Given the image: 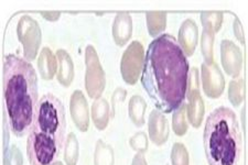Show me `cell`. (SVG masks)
Instances as JSON below:
<instances>
[{
	"mask_svg": "<svg viewBox=\"0 0 248 165\" xmlns=\"http://www.w3.org/2000/svg\"><path fill=\"white\" fill-rule=\"evenodd\" d=\"M172 165H189V153L182 143H174L171 152Z\"/></svg>",
	"mask_w": 248,
	"mask_h": 165,
	"instance_id": "cell-26",
	"label": "cell"
},
{
	"mask_svg": "<svg viewBox=\"0 0 248 165\" xmlns=\"http://www.w3.org/2000/svg\"><path fill=\"white\" fill-rule=\"evenodd\" d=\"M147 104L141 96L135 95L130 98L129 107H128V111H129V117L133 120V122L137 127H141L145 123V112H146Z\"/></svg>",
	"mask_w": 248,
	"mask_h": 165,
	"instance_id": "cell-18",
	"label": "cell"
},
{
	"mask_svg": "<svg viewBox=\"0 0 248 165\" xmlns=\"http://www.w3.org/2000/svg\"><path fill=\"white\" fill-rule=\"evenodd\" d=\"M130 146L134 150L138 151V153H143L148 148V139L146 134L143 132H138L133 138L130 139Z\"/></svg>",
	"mask_w": 248,
	"mask_h": 165,
	"instance_id": "cell-28",
	"label": "cell"
},
{
	"mask_svg": "<svg viewBox=\"0 0 248 165\" xmlns=\"http://www.w3.org/2000/svg\"><path fill=\"white\" fill-rule=\"evenodd\" d=\"M190 67L174 37L162 34L148 46L141 83L158 110L172 112L186 97Z\"/></svg>",
	"mask_w": 248,
	"mask_h": 165,
	"instance_id": "cell-1",
	"label": "cell"
},
{
	"mask_svg": "<svg viewBox=\"0 0 248 165\" xmlns=\"http://www.w3.org/2000/svg\"><path fill=\"white\" fill-rule=\"evenodd\" d=\"M131 33H133L131 15L125 11H121L116 15L113 25V37L116 44L121 46L124 45L130 39Z\"/></svg>",
	"mask_w": 248,
	"mask_h": 165,
	"instance_id": "cell-13",
	"label": "cell"
},
{
	"mask_svg": "<svg viewBox=\"0 0 248 165\" xmlns=\"http://www.w3.org/2000/svg\"><path fill=\"white\" fill-rule=\"evenodd\" d=\"M59 62L58 79L63 86H70L74 78V64L73 60L65 50H59L57 52Z\"/></svg>",
	"mask_w": 248,
	"mask_h": 165,
	"instance_id": "cell-15",
	"label": "cell"
},
{
	"mask_svg": "<svg viewBox=\"0 0 248 165\" xmlns=\"http://www.w3.org/2000/svg\"><path fill=\"white\" fill-rule=\"evenodd\" d=\"M85 88L92 98H101L106 85V76L99 62L97 52L93 45H87L85 51Z\"/></svg>",
	"mask_w": 248,
	"mask_h": 165,
	"instance_id": "cell-5",
	"label": "cell"
},
{
	"mask_svg": "<svg viewBox=\"0 0 248 165\" xmlns=\"http://www.w3.org/2000/svg\"><path fill=\"white\" fill-rule=\"evenodd\" d=\"M221 60L226 73L233 77H238L243 66V53L231 40H223L221 43Z\"/></svg>",
	"mask_w": 248,
	"mask_h": 165,
	"instance_id": "cell-9",
	"label": "cell"
},
{
	"mask_svg": "<svg viewBox=\"0 0 248 165\" xmlns=\"http://www.w3.org/2000/svg\"><path fill=\"white\" fill-rule=\"evenodd\" d=\"M233 29H234V33L236 35V38H237L243 44L245 43V35H244V29H243L241 20H239L238 18H235V20H234Z\"/></svg>",
	"mask_w": 248,
	"mask_h": 165,
	"instance_id": "cell-29",
	"label": "cell"
},
{
	"mask_svg": "<svg viewBox=\"0 0 248 165\" xmlns=\"http://www.w3.org/2000/svg\"><path fill=\"white\" fill-rule=\"evenodd\" d=\"M244 98H245V79L237 77L230 83L229 99L233 106L237 107L243 103Z\"/></svg>",
	"mask_w": 248,
	"mask_h": 165,
	"instance_id": "cell-22",
	"label": "cell"
},
{
	"mask_svg": "<svg viewBox=\"0 0 248 165\" xmlns=\"http://www.w3.org/2000/svg\"><path fill=\"white\" fill-rule=\"evenodd\" d=\"M19 41L23 45V56L28 62L37 58L41 44V29L37 20L30 15H22L17 27Z\"/></svg>",
	"mask_w": 248,
	"mask_h": 165,
	"instance_id": "cell-6",
	"label": "cell"
},
{
	"mask_svg": "<svg viewBox=\"0 0 248 165\" xmlns=\"http://www.w3.org/2000/svg\"><path fill=\"white\" fill-rule=\"evenodd\" d=\"M186 97L189 100V104L186 106V114L189 117V121L194 128H199L202 124L204 117V102L202 96L200 94V90H190L186 92Z\"/></svg>",
	"mask_w": 248,
	"mask_h": 165,
	"instance_id": "cell-14",
	"label": "cell"
},
{
	"mask_svg": "<svg viewBox=\"0 0 248 165\" xmlns=\"http://www.w3.org/2000/svg\"><path fill=\"white\" fill-rule=\"evenodd\" d=\"M131 165H147V161L143 156V153H137L133 160V164Z\"/></svg>",
	"mask_w": 248,
	"mask_h": 165,
	"instance_id": "cell-31",
	"label": "cell"
},
{
	"mask_svg": "<svg viewBox=\"0 0 248 165\" xmlns=\"http://www.w3.org/2000/svg\"><path fill=\"white\" fill-rule=\"evenodd\" d=\"M204 150L210 165H237L242 152V135L233 110L218 107L206 120Z\"/></svg>",
	"mask_w": 248,
	"mask_h": 165,
	"instance_id": "cell-4",
	"label": "cell"
},
{
	"mask_svg": "<svg viewBox=\"0 0 248 165\" xmlns=\"http://www.w3.org/2000/svg\"><path fill=\"white\" fill-rule=\"evenodd\" d=\"M172 128L177 135H185L187 131L186 121V105L182 104L178 109H175L172 117Z\"/></svg>",
	"mask_w": 248,
	"mask_h": 165,
	"instance_id": "cell-23",
	"label": "cell"
},
{
	"mask_svg": "<svg viewBox=\"0 0 248 165\" xmlns=\"http://www.w3.org/2000/svg\"><path fill=\"white\" fill-rule=\"evenodd\" d=\"M41 15L43 18L49 20V21H55V20L60 18L61 13L60 11H42Z\"/></svg>",
	"mask_w": 248,
	"mask_h": 165,
	"instance_id": "cell-30",
	"label": "cell"
},
{
	"mask_svg": "<svg viewBox=\"0 0 248 165\" xmlns=\"http://www.w3.org/2000/svg\"><path fill=\"white\" fill-rule=\"evenodd\" d=\"M5 165H23L22 153L16 146H11L7 150L5 155Z\"/></svg>",
	"mask_w": 248,
	"mask_h": 165,
	"instance_id": "cell-27",
	"label": "cell"
},
{
	"mask_svg": "<svg viewBox=\"0 0 248 165\" xmlns=\"http://www.w3.org/2000/svg\"><path fill=\"white\" fill-rule=\"evenodd\" d=\"M143 63H145V50L142 44L139 41H133L124 52L122 58L121 72L123 79L129 85L137 83L142 72Z\"/></svg>",
	"mask_w": 248,
	"mask_h": 165,
	"instance_id": "cell-7",
	"label": "cell"
},
{
	"mask_svg": "<svg viewBox=\"0 0 248 165\" xmlns=\"http://www.w3.org/2000/svg\"><path fill=\"white\" fill-rule=\"evenodd\" d=\"M114 151L103 140L96 142L94 162L95 165H114Z\"/></svg>",
	"mask_w": 248,
	"mask_h": 165,
	"instance_id": "cell-20",
	"label": "cell"
},
{
	"mask_svg": "<svg viewBox=\"0 0 248 165\" xmlns=\"http://www.w3.org/2000/svg\"><path fill=\"white\" fill-rule=\"evenodd\" d=\"M3 95L11 131L26 135L34 123L38 108V77L25 59L7 55L3 62Z\"/></svg>",
	"mask_w": 248,
	"mask_h": 165,
	"instance_id": "cell-2",
	"label": "cell"
},
{
	"mask_svg": "<svg viewBox=\"0 0 248 165\" xmlns=\"http://www.w3.org/2000/svg\"><path fill=\"white\" fill-rule=\"evenodd\" d=\"M78 141L73 132L66 136L64 143V160L67 165H77L78 160Z\"/></svg>",
	"mask_w": 248,
	"mask_h": 165,
	"instance_id": "cell-21",
	"label": "cell"
},
{
	"mask_svg": "<svg viewBox=\"0 0 248 165\" xmlns=\"http://www.w3.org/2000/svg\"><path fill=\"white\" fill-rule=\"evenodd\" d=\"M222 11H203L201 13V22L203 28L213 31L214 33L221 29L223 23Z\"/></svg>",
	"mask_w": 248,
	"mask_h": 165,
	"instance_id": "cell-25",
	"label": "cell"
},
{
	"mask_svg": "<svg viewBox=\"0 0 248 165\" xmlns=\"http://www.w3.org/2000/svg\"><path fill=\"white\" fill-rule=\"evenodd\" d=\"M146 18L148 31L151 37H157L165 31L167 25V13L165 11H148Z\"/></svg>",
	"mask_w": 248,
	"mask_h": 165,
	"instance_id": "cell-19",
	"label": "cell"
},
{
	"mask_svg": "<svg viewBox=\"0 0 248 165\" xmlns=\"http://www.w3.org/2000/svg\"><path fill=\"white\" fill-rule=\"evenodd\" d=\"M202 84L205 95L210 98H218L225 88V78L215 62L202 64Z\"/></svg>",
	"mask_w": 248,
	"mask_h": 165,
	"instance_id": "cell-8",
	"label": "cell"
},
{
	"mask_svg": "<svg viewBox=\"0 0 248 165\" xmlns=\"http://www.w3.org/2000/svg\"><path fill=\"white\" fill-rule=\"evenodd\" d=\"M215 33L213 31H211L209 29H205L203 28V32H202V39H201V50H202V54L204 56V60H205L206 64H211L213 63V58H214V53H213V46H214V39H215Z\"/></svg>",
	"mask_w": 248,
	"mask_h": 165,
	"instance_id": "cell-24",
	"label": "cell"
},
{
	"mask_svg": "<svg viewBox=\"0 0 248 165\" xmlns=\"http://www.w3.org/2000/svg\"><path fill=\"white\" fill-rule=\"evenodd\" d=\"M92 119L98 130H104L109 121V104L106 99L97 98L92 105Z\"/></svg>",
	"mask_w": 248,
	"mask_h": 165,
	"instance_id": "cell-17",
	"label": "cell"
},
{
	"mask_svg": "<svg viewBox=\"0 0 248 165\" xmlns=\"http://www.w3.org/2000/svg\"><path fill=\"white\" fill-rule=\"evenodd\" d=\"M70 110L74 123L79 130L85 132L90 127V112L85 96L81 90H75L71 96Z\"/></svg>",
	"mask_w": 248,
	"mask_h": 165,
	"instance_id": "cell-10",
	"label": "cell"
},
{
	"mask_svg": "<svg viewBox=\"0 0 248 165\" xmlns=\"http://www.w3.org/2000/svg\"><path fill=\"white\" fill-rule=\"evenodd\" d=\"M51 165H63V164L62 162H60V161H55V162H53Z\"/></svg>",
	"mask_w": 248,
	"mask_h": 165,
	"instance_id": "cell-32",
	"label": "cell"
},
{
	"mask_svg": "<svg viewBox=\"0 0 248 165\" xmlns=\"http://www.w3.org/2000/svg\"><path fill=\"white\" fill-rule=\"evenodd\" d=\"M65 109L58 97L46 94L39 100L34 123L27 141L31 165H51L65 143Z\"/></svg>",
	"mask_w": 248,
	"mask_h": 165,
	"instance_id": "cell-3",
	"label": "cell"
},
{
	"mask_svg": "<svg viewBox=\"0 0 248 165\" xmlns=\"http://www.w3.org/2000/svg\"><path fill=\"white\" fill-rule=\"evenodd\" d=\"M148 128H149L150 139L157 146H161L169 138V123L165 115L160 110L155 109L150 112Z\"/></svg>",
	"mask_w": 248,
	"mask_h": 165,
	"instance_id": "cell-12",
	"label": "cell"
},
{
	"mask_svg": "<svg viewBox=\"0 0 248 165\" xmlns=\"http://www.w3.org/2000/svg\"><path fill=\"white\" fill-rule=\"evenodd\" d=\"M58 58L54 56L53 52L49 47H43L39 55L38 67L43 79L50 80L54 77V74L58 71Z\"/></svg>",
	"mask_w": 248,
	"mask_h": 165,
	"instance_id": "cell-16",
	"label": "cell"
},
{
	"mask_svg": "<svg viewBox=\"0 0 248 165\" xmlns=\"http://www.w3.org/2000/svg\"><path fill=\"white\" fill-rule=\"evenodd\" d=\"M199 28L193 19H186L180 27L179 30V45L186 56H191L194 53L198 44Z\"/></svg>",
	"mask_w": 248,
	"mask_h": 165,
	"instance_id": "cell-11",
	"label": "cell"
}]
</instances>
